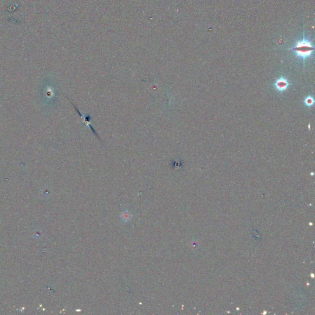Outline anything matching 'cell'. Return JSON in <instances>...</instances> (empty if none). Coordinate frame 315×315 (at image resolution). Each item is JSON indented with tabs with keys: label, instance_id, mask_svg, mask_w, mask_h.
Segmentation results:
<instances>
[{
	"label": "cell",
	"instance_id": "obj_1",
	"mask_svg": "<svg viewBox=\"0 0 315 315\" xmlns=\"http://www.w3.org/2000/svg\"><path fill=\"white\" fill-rule=\"evenodd\" d=\"M288 50L293 51L295 54V57L302 59L303 64H305V60L310 58L313 55L314 46L313 44V40L306 38L305 30H303L302 39L296 41L295 46Z\"/></svg>",
	"mask_w": 315,
	"mask_h": 315
},
{
	"label": "cell",
	"instance_id": "obj_2",
	"mask_svg": "<svg viewBox=\"0 0 315 315\" xmlns=\"http://www.w3.org/2000/svg\"><path fill=\"white\" fill-rule=\"evenodd\" d=\"M275 86L276 88L277 89V90H278V91L280 92H283L284 91H286V90L288 89L289 83L286 79L283 77H281L279 78L278 79L276 80Z\"/></svg>",
	"mask_w": 315,
	"mask_h": 315
},
{
	"label": "cell",
	"instance_id": "obj_3",
	"mask_svg": "<svg viewBox=\"0 0 315 315\" xmlns=\"http://www.w3.org/2000/svg\"><path fill=\"white\" fill-rule=\"evenodd\" d=\"M121 219L124 222H127L131 219V214L128 211H124L121 214Z\"/></svg>",
	"mask_w": 315,
	"mask_h": 315
},
{
	"label": "cell",
	"instance_id": "obj_4",
	"mask_svg": "<svg viewBox=\"0 0 315 315\" xmlns=\"http://www.w3.org/2000/svg\"><path fill=\"white\" fill-rule=\"evenodd\" d=\"M305 103H306V105L311 106L314 103V100H313V99L311 97H306L305 100Z\"/></svg>",
	"mask_w": 315,
	"mask_h": 315
}]
</instances>
